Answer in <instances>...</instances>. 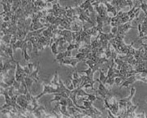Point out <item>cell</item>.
Returning a JSON list of instances; mask_svg holds the SVG:
<instances>
[{
    "instance_id": "24",
    "label": "cell",
    "mask_w": 147,
    "mask_h": 118,
    "mask_svg": "<svg viewBox=\"0 0 147 118\" xmlns=\"http://www.w3.org/2000/svg\"><path fill=\"white\" fill-rule=\"evenodd\" d=\"M111 43H110V41H109V45H108V48L105 49V51H104V54H105V57H107L108 59L109 58H111L112 57V50H111Z\"/></svg>"
},
{
    "instance_id": "4",
    "label": "cell",
    "mask_w": 147,
    "mask_h": 118,
    "mask_svg": "<svg viewBox=\"0 0 147 118\" xmlns=\"http://www.w3.org/2000/svg\"><path fill=\"white\" fill-rule=\"evenodd\" d=\"M83 105L87 108L89 115H90V117H96L103 115L102 113H100L99 110H97L92 106V101L85 100H83Z\"/></svg>"
},
{
    "instance_id": "33",
    "label": "cell",
    "mask_w": 147,
    "mask_h": 118,
    "mask_svg": "<svg viewBox=\"0 0 147 118\" xmlns=\"http://www.w3.org/2000/svg\"><path fill=\"white\" fill-rule=\"evenodd\" d=\"M24 70H25V73H26L28 75V74H30L31 73H32V71L29 70L28 66H25V67H24Z\"/></svg>"
},
{
    "instance_id": "13",
    "label": "cell",
    "mask_w": 147,
    "mask_h": 118,
    "mask_svg": "<svg viewBox=\"0 0 147 118\" xmlns=\"http://www.w3.org/2000/svg\"><path fill=\"white\" fill-rule=\"evenodd\" d=\"M130 28H136V27L131 26L130 22H127L123 24H120L119 26H117V34L121 36H125L127 31Z\"/></svg>"
},
{
    "instance_id": "6",
    "label": "cell",
    "mask_w": 147,
    "mask_h": 118,
    "mask_svg": "<svg viewBox=\"0 0 147 118\" xmlns=\"http://www.w3.org/2000/svg\"><path fill=\"white\" fill-rule=\"evenodd\" d=\"M104 105H105V109H109L113 114H114L115 116H118V113H119V101H117L116 99H113V103L110 104L108 103V99H104Z\"/></svg>"
},
{
    "instance_id": "25",
    "label": "cell",
    "mask_w": 147,
    "mask_h": 118,
    "mask_svg": "<svg viewBox=\"0 0 147 118\" xmlns=\"http://www.w3.org/2000/svg\"><path fill=\"white\" fill-rule=\"evenodd\" d=\"M82 72L86 73L87 76H88V77H90L91 79H94L93 78H94V74H95V72H93V70H91L90 67H89V69H87V70H84V71H83V70H81V71H79V73H82Z\"/></svg>"
},
{
    "instance_id": "5",
    "label": "cell",
    "mask_w": 147,
    "mask_h": 118,
    "mask_svg": "<svg viewBox=\"0 0 147 118\" xmlns=\"http://www.w3.org/2000/svg\"><path fill=\"white\" fill-rule=\"evenodd\" d=\"M16 74H15V77H16V80L22 83L24 81V79L28 74L25 73L24 68H23L20 65V61H16Z\"/></svg>"
},
{
    "instance_id": "17",
    "label": "cell",
    "mask_w": 147,
    "mask_h": 118,
    "mask_svg": "<svg viewBox=\"0 0 147 118\" xmlns=\"http://www.w3.org/2000/svg\"><path fill=\"white\" fill-rule=\"evenodd\" d=\"M40 61H38V66L36 67V70H34V71H32L30 74H28V75H27L28 77H29L31 78L32 79H33L36 83H39L40 82V79L38 78V76H37V74H38V72H39L40 70Z\"/></svg>"
},
{
    "instance_id": "21",
    "label": "cell",
    "mask_w": 147,
    "mask_h": 118,
    "mask_svg": "<svg viewBox=\"0 0 147 118\" xmlns=\"http://www.w3.org/2000/svg\"><path fill=\"white\" fill-rule=\"evenodd\" d=\"M59 79H58V73H57V70H56V72H55V74H54V77H53V79L52 81L50 82V84L53 86L54 88H57L58 86H59Z\"/></svg>"
},
{
    "instance_id": "26",
    "label": "cell",
    "mask_w": 147,
    "mask_h": 118,
    "mask_svg": "<svg viewBox=\"0 0 147 118\" xmlns=\"http://www.w3.org/2000/svg\"><path fill=\"white\" fill-rule=\"evenodd\" d=\"M139 1H140V8L144 11L145 16H147V3H144L142 0H139Z\"/></svg>"
},
{
    "instance_id": "31",
    "label": "cell",
    "mask_w": 147,
    "mask_h": 118,
    "mask_svg": "<svg viewBox=\"0 0 147 118\" xmlns=\"http://www.w3.org/2000/svg\"><path fill=\"white\" fill-rule=\"evenodd\" d=\"M111 1L112 0H92V2L94 3V2H98V3H104L105 2H110L111 3Z\"/></svg>"
},
{
    "instance_id": "20",
    "label": "cell",
    "mask_w": 147,
    "mask_h": 118,
    "mask_svg": "<svg viewBox=\"0 0 147 118\" xmlns=\"http://www.w3.org/2000/svg\"><path fill=\"white\" fill-rule=\"evenodd\" d=\"M12 36H13L12 34H6V35L1 37V41H3L6 45H10Z\"/></svg>"
},
{
    "instance_id": "9",
    "label": "cell",
    "mask_w": 147,
    "mask_h": 118,
    "mask_svg": "<svg viewBox=\"0 0 147 118\" xmlns=\"http://www.w3.org/2000/svg\"><path fill=\"white\" fill-rule=\"evenodd\" d=\"M38 38V41H37V45H38V49L39 50H44V49L48 46H50L51 45V40L52 38H48L45 37V36L40 34V36H37Z\"/></svg>"
},
{
    "instance_id": "11",
    "label": "cell",
    "mask_w": 147,
    "mask_h": 118,
    "mask_svg": "<svg viewBox=\"0 0 147 118\" xmlns=\"http://www.w3.org/2000/svg\"><path fill=\"white\" fill-rule=\"evenodd\" d=\"M138 28L139 32V38L147 35V16H145L142 22L139 23L138 24Z\"/></svg>"
},
{
    "instance_id": "16",
    "label": "cell",
    "mask_w": 147,
    "mask_h": 118,
    "mask_svg": "<svg viewBox=\"0 0 147 118\" xmlns=\"http://www.w3.org/2000/svg\"><path fill=\"white\" fill-rule=\"evenodd\" d=\"M71 56V52L70 51H68V50H65V51H61V52H59L57 53V55L55 57V59L53 60V62L55 61H58L65 58V57H69Z\"/></svg>"
},
{
    "instance_id": "3",
    "label": "cell",
    "mask_w": 147,
    "mask_h": 118,
    "mask_svg": "<svg viewBox=\"0 0 147 118\" xmlns=\"http://www.w3.org/2000/svg\"><path fill=\"white\" fill-rule=\"evenodd\" d=\"M99 34H100V41L102 45L101 48H103V49H104V51H105V49L108 48V45H109V41L113 38H114L116 36L113 34L112 32L111 33L99 32Z\"/></svg>"
},
{
    "instance_id": "28",
    "label": "cell",
    "mask_w": 147,
    "mask_h": 118,
    "mask_svg": "<svg viewBox=\"0 0 147 118\" xmlns=\"http://www.w3.org/2000/svg\"><path fill=\"white\" fill-rule=\"evenodd\" d=\"M126 79H127V78H125V77H117L115 79V83L117 86H121V84L124 83Z\"/></svg>"
},
{
    "instance_id": "29",
    "label": "cell",
    "mask_w": 147,
    "mask_h": 118,
    "mask_svg": "<svg viewBox=\"0 0 147 118\" xmlns=\"http://www.w3.org/2000/svg\"><path fill=\"white\" fill-rule=\"evenodd\" d=\"M50 48H51V51H52L53 54L54 56H57V53H58V51H57V45L55 42H53V43L50 45Z\"/></svg>"
},
{
    "instance_id": "22",
    "label": "cell",
    "mask_w": 147,
    "mask_h": 118,
    "mask_svg": "<svg viewBox=\"0 0 147 118\" xmlns=\"http://www.w3.org/2000/svg\"><path fill=\"white\" fill-rule=\"evenodd\" d=\"M34 5L37 7H40V8L44 9L45 8L47 7V3L46 2H44L43 0H35Z\"/></svg>"
},
{
    "instance_id": "1",
    "label": "cell",
    "mask_w": 147,
    "mask_h": 118,
    "mask_svg": "<svg viewBox=\"0 0 147 118\" xmlns=\"http://www.w3.org/2000/svg\"><path fill=\"white\" fill-rule=\"evenodd\" d=\"M95 11L98 13V16H100L103 21H104V25H109L112 21V17H109L108 16V11H107V7L106 6L104 7V3H100L99 5H95Z\"/></svg>"
},
{
    "instance_id": "12",
    "label": "cell",
    "mask_w": 147,
    "mask_h": 118,
    "mask_svg": "<svg viewBox=\"0 0 147 118\" xmlns=\"http://www.w3.org/2000/svg\"><path fill=\"white\" fill-rule=\"evenodd\" d=\"M79 59L77 58H69V57H65L63 59H61L60 61H58V63L60 64V66L61 65H68V66H73L74 68H75L76 65L78 64V62H80Z\"/></svg>"
},
{
    "instance_id": "30",
    "label": "cell",
    "mask_w": 147,
    "mask_h": 118,
    "mask_svg": "<svg viewBox=\"0 0 147 118\" xmlns=\"http://www.w3.org/2000/svg\"><path fill=\"white\" fill-rule=\"evenodd\" d=\"M28 52H30L31 53L32 52V42H31L30 40L28 41Z\"/></svg>"
},
{
    "instance_id": "34",
    "label": "cell",
    "mask_w": 147,
    "mask_h": 118,
    "mask_svg": "<svg viewBox=\"0 0 147 118\" xmlns=\"http://www.w3.org/2000/svg\"><path fill=\"white\" fill-rule=\"evenodd\" d=\"M28 66L29 70L32 72L33 71V67H34V64H32V63H28Z\"/></svg>"
},
{
    "instance_id": "23",
    "label": "cell",
    "mask_w": 147,
    "mask_h": 118,
    "mask_svg": "<svg viewBox=\"0 0 147 118\" xmlns=\"http://www.w3.org/2000/svg\"><path fill=\"white\" fill-rule=\"evenodd\" d=\"M81 45L79 43H71V44H69L66 47V50L68 51H71L72 49H78L81 48Z\"/></svg>"
},
{
    "instance_id": "14",
    "label": "cell",
    "mask_w": 147,
    "mask_h": 118,
    "mask_svg": "<svg viewBox=\"0 0 147 118\" xmlns=\"http://www.w3.org/2000/svg\"><path fill=\"white\" fill-rule=\"evenodd\" d=\"M138 107V105H132L129 109H126L125 112L123 114L122 117H136V115L134 114V112L137 109Z\"/></svg>"
},
{
    "instance_id": "27",
    "label": "cell",
    "mask_w": 147,
    "mask_h": 118,
    "mask_svg": "<svg viewBox=\"0 0 147 118\" xmlns=\"http://www.w3.org/2000/svg\"><path fill=\"white\" fill-rule=\"evenodd\" d=\"M24 81H25V83H26V85L27 87H28V91L30 92L31 90V87H32V83H33V79H32L31 78H29V77H28V76H26L25 77V79H24Z\"/></svg>"
},
{
    "instance_id": "32",
    "label": "cell",
    "mask_w": 147,
    "mask_h": 118,
    "mask_svg": "<svg viewBox=\"0 0 147 118\" xmlns=\"http://www.w3.org/2000/svg\"><path fill=\"white\" fill-rule=\"evenodd\" d=\"M112 33L116 36L117 34V27H113L112 28Z\"/></svg>"
},
{
    "instance_id": "18",
    "label": "cell",
    "mask_w": 147,
    "mask_h": 118,
    "mask_svg": "<svg viewBox=\"0 0 147 118\" xmlns=\"http://www.w3.org/2000/svg\"><path fill=\"white\" fill-rule=\"evenodd\" d=\"M104 4L106 6L108 12L113 14V16H116L117 14H118V11H117V8H116V7L113 6V5L111 4V3H109L108 2H105Z\"/></svg>"
},
{
    "instance_id": "8",
    "label": "cell",
    "mask_w": 147,
    "mask_h": 118,
    "mask_svg": "<svg viewBox=\"0 0 147 118\" xmlns=\"http://www.w3.org/2000/svg\"><path fill=\"white\" fill-rule=\"evenodd\" d=\"M98 82H99V89L97 90V95L101 96L103 99H106V98L108 99L109 97H113L111 91L105 88L104 83H102L100 79H98Z\"/></svg>"
},
{
    "instance_id": "15",
    "label": "cell",
    "mask_w": 147,
    "mask_h": 118,
    "mask_svg": "<svg viewBox=\"0 0 147 118\" xmlns=\"http://www.w3.org/2000/svg\"><path fill=\"white\" fill-rule=\"evenodd\" d=\"M135 81H138V79H137V77H136V74H134V75L130 76L129 78H127V79H126L125 81L120 86V88H122L123 87H125V88H129V86L131 85V84H133Z\"/></svg>"
},
{
    "instance_id": "10",
    "label": "cell",
    "mask_w": 147,
    "mask_h": 118,
    "mask_svg": "<svg viewBox=\"0 0 147 118\" xmlns=\"http://www.w3.org/2000/svg\"><path fill=\"white\" fill-rule=\"evenodd\" d=\"M16 61L15 59H7V61L3 63V66L1 68V74L2 75H7L8 74L10 70H11L14 68L13 64H16Z\"/></svg>"
},
{
    "instance_id": "7",
    "label": "cell",
    "mask_w": 147,
    "mask_h": 118,
    "mask_svg": "<svg viewBox=\"0 0 147 118\" xmlns=\"http://www.w3.org/2000/svg\"><path fill=\"white\" fill-rule=\"evenodd\" d=\"M44 85V90L43 92H41L40 95L36 96V98L38 100L39 98L40 97H42L45 95H46V94H56V93H58V90H57V88H54L53 86H52L50 83H45V82H42Z\"/></svg>"
},
{
    "instance_id": "2",
    "label": "cell",
    "mask_w": 147,
    "mask_h": 118,
    "mask_svg": "<svg viewBox=\"0 0 147 118\" xmlns=\"http://www.w3.org/2000/svg\"><path fill=\"white\" fill-rule=\"evenodd\" d=\"M111 4L116 7L117 11L119 12L121 8L127 7V6H129L132 8L134 7V1H132V0H112Z\"/></svg>"
},
{
    "instance_id": "19",
    "label": "cell",
    "mask_w": 147,
    "mask_h": 118,
    "mask_svg": "<svg viewBox=\"0 0 147 118\" xmlns=\"http://www.w3.org/2000/svg\"><path fill=\"white\" fill-rule=\"evenodd\" d=\"M22 55H23L24 59L26 61H28V62L30 61V59L32 58V57H30V56L28 55V42H26L24 47L22 49Z\"/></svg>"
},
{
    "instance_id": "35",
    "label": "cell",
    "mask_w": 147,
    "mask_h": 118,
    "mask_svg": "<svg viewBox=\"0 0 147 118\" xmlns=\"http://www.w3.org/2000/svg\"><path fill=\"white\" fill-rule=\"evenodd\" d=\"M54 0H46V3H52V2H53Z\"/></svg>"
}]
</instances>
